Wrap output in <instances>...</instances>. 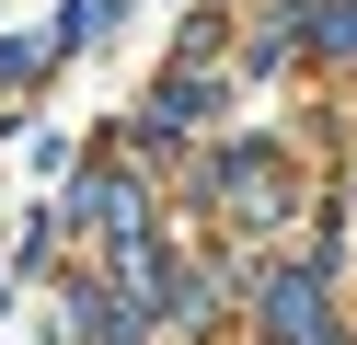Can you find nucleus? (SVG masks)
<instances>
[{"instance_id": "obj_2", "label": "nucleus", "mask_w": 357, "mask_h": 345, "mask_svg": "<svg viewBox=\"0 0 357 345\" xmlns=\"http://www.w3.org/2000/svg\"><path fill=\"white\" fill-rule=\"evenodd\" d=\"M81 334H93V345H139V311H127L116 288H93V299H81Z\"/></svg>"}, {"instance_id": "obj_1", "label": "nucleus", "mask_w": 357, "mask_h": 345, "mask_svg": "<svg viewBox=\"0 0 357 345\" xmlns=\"http://www.w3.org/2000/svg\"><path fill=\"white\" fill-rule=\"evenodd\" d=\"M265 334L277 345H323V276L311 265H288L277 288H265Z\"/></svg>"}]
</instances>
